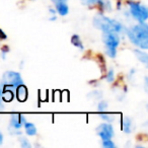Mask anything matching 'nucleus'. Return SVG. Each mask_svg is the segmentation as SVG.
<instances>
[{
	"instance_id": "nucleus-1",
	"label": "nucleus",
	"mask_w": 148,
	"mask_h": 148,
	"mask_svg": "<svg viewBox=\"0 0 148 148\" xmlns=\"http://www.w3.org/2000/svg\"><path fill=\"white\" fill-rule=\"evenodd\" d=\"M129 41L139 49H148V25L145 23H138L125 29Z\"/></svg>"
},
{
	"instance_id": "nucleus-2",
	"label": "nucleus",
	"mask_w": 148,
	"mask_h": 148,
	"mask_svg": "<svg viewBox=\"0 0 148 148\" xmlns=\"http://www.w3.org/2000/svg\"><path fill=\"white\" fill-rule=\"evenodd\" d=\"M92 25L101 33H116L118 35L125 33V25L117 19L106 16L103 13H97L92 19Z\"/></svg>"
},
{
	"instance_id": "nucleus-3",
	"label": "nucleus",
	"mask_w": 148,
	"mask_h": 148,
	"mask_svg": "<svg viewBox=\"0 0 148 148\" xmlns=\"http://www.w3.org/2000/svg\"><path fill=\"white\" fill-rule=\"evenodd\" d=\"M101 40L105 45V51L108 57L115 59L117 57V50L120 45V35L116 33H103Z\"/></svg>"
},
{
	"instance_id": "nucleus-4",
	"label": "nucleus",
	"mask_w": 148,
	"mask_h": 148,
	"mask_svg": "<svg viewBox=\"0 0 148 148\" xmlns=\"http://www.w3.org/2000/svg\"><path fill=\"white\" fill-rule=\"evenodd\" d=\"M23 79L21 77V73L13 70H8L3 73L1 77V84L6 88L15 89L18 85L23 84Z\"/></svg>"
},
{
	"instance_id": "nucleus-5",
	"label": "nucleus",
	"mask_w": 148,
	"mask_h": 148,
	"mask_svg": "<svg viewBox=\"0 0 148 148\" xmlns=\"http://www.w3.org/2000/svg\"><path fill=\"white\" fill-rule=\"evenodd\" d=\"M128 6H129L130 14L138 23H145L148 19V8L146 5L136 1H129Z\"/></svg>"
},
{
	"instance_id": "nucleus-6",
	"label": "nucleus",
	"mask_w": 148,
	"mask_h": 148,
	"mask_svg": "<svg viewBox=\"0 0 148 148\" xmlns=\"http://www.w3.org/2000/svg\"><path fill=\"white\" fill-rule=\"evenodd\" d=\"M27 122V119L23 115L21 114H12L9 120V133L12 135L21 136V129L23 127V124Z\"/></svg>"
},
{
	"instance_id": "nucleus-7",
	"label": "nucleus",
	"mask_w": 148,
	"mask_h": 148,
	"mask_svg": "<svg viewBox=\"0 0 148 148\" xmlns=\"http://www.w3.org/2000/svg\"><path fill=\"white\" fill-rule=\"evenodd\" d=\"M97 135L101 138V140L106 139H112L115 136V129L112 123H108V122H103V123L99 124L95 129Z\"/></svg>"
},
{
	"instance_id": "nucleus-8",
	"label": "nucleus",
	"mask_w": 148,
	"mask_h": 148,
	"mask_svg": "<svg viewBox=\"0 0 148 148\" xmlns=\"http://www.w3.org/2000/svg\"><path fill=\"white\" fill-rule=\"evenodd\" d=\"M81 3L85 6H97L103 11H112V3L110 0H81Z\"/></svg>"
},
{
	"instance_id": "nucleus-9",
	"label": "nucleus",
	"mask_w": 148,
	"mask_h": 148,
	"mask_svg": "<svg viewBox=\"0 0 148 148\" xmlns=\"http://www.w3.org/2000/svg\"><path fill=\"white\" fill-rule=\"evenodd\" d=\"M55 10L56 13L60 16H66L69 13V6L67 4V1H60L55 3Z\"/></svg>"
},
{
	"instance_id": "nucleus-10",
	"label": "nucleus",
	"mask_w": 148,
	"mask_h": 148,
	"mask_svg": "<svg viewBox=\"0 0 148 148\" xmlns=\"http://www.w3.org/2000/svg\"><path fill=\"white\" fill-rule=\"evenodd\" d=\"M16 91V97L19 101H25L27 99V88L25 84H21L15 88Z\"/></svg>"
},
{
	"instance_id": "nucleus-11",
	"label": "nucleus",
	"mask_w": 148,
	"mask_h": 148,
	"mask_svg": "<svg viewBox=\"0 0 148 148\" xmlns=\"http://www.w3.org/2000/svg\"><path fill=\"white\" fill-rule=\"evenodd\" d=\"M134 55L136 56V58L138 59V61H140L141 63L145 64L147 65L148 63V55L146 53V50H142V49H139V50H134Z\"/></svg>"
},
{
	"instance_id": "nucleus-12",
	"label": "nucleus",
	"mask_w": 148,
	"mask_h": 148,
	"mask_svg": "<svg viewBox=\"0 0 148 148\" xmlns=\"http://www.w3.org/2000/svg\"><path fill=\"white\" fill-rule=\"evenodd\" d=\"M23 128H25V132L27 136H36L38 133V129L36 125L32 122H25L23 124Z\"/></svg>"
},
{
	"instance_id": "nucleus-13",
	"label": "nucleus",
	"mask_w": 148,
	"mask_h": 148,
	"mask_svg": "<svg viewBox=\"0 0 148 148\" xmlns=\"http://www.w3.org/2000/svg\"><path fill=\"white\" fill-rule=\"evenodd\" d=\"M71 44L74 46V47L76 48V49L80 50V51H83L84 50V45H83V42L82 40H81V38L79 37V35H73L71 37Z\"/></svg>"
},
{
	"instance_id": "nucleus-14",
	"label": "nucleus",
	"mask_w": 148,
	"mask_h": 148,
	"mask_svg": "<svg viewBox=\"0 0 148 148\" xmlns=\"http://www.w3.org/2000/svg\"><path fill=\"white\" fill-rule=\"evenodd\" d=\"M122 129L125 132L126 134H130L132 132V129H133V122L130 118L126 117L123 119V122H122Z\"/></svg>"
},
{
	"instance_id": "nucleus-15",
	"label": "nucleus",
	"mask_w": 148,
	"mask_h": 148,
	"mask_svg": "<svg viewBox=\"0 0 148 148\" xmlns=\"http://www.w3.org/2000/svg\"><path fill=\"white\" fill-rule=\"evenodd\" d=\"M101 120H103L105 122H108V123H113L115 121V115L113 114H109V113H103V112H101V115H99Z\"/></svg>"
},
{
	"instance_id": "nucleus-16",
	"label": "nucleus",
	"mask_w": 148,
	"mask_h": 148,
	"mask_svg": "<svg viewBox=\"0 0 148 148\" xmlns=\"http://www.w3.org/2000/svg\"><path fill=\"white\" fill-rule=\"evenodd\" d=\"M13 99V92L12 90H8V89H5L3 90L2 93V101H11Z\"/></svg>"
},
{
	"instance_id": "nucleus-17",
	"label": "nucleus",
	"mask_w": 148,
	"mask_h": 148,
	"mask_svg": "<svg viewBox=\"0 0 148 148\" xmlns=\"http://www.w3.org/2000/svg\"><path fill=\"white\" fill-rule=\"evenodd\" d=\"M101 146L103 148H115L116 144L112 139H106V140H101Z\"/></svg>"
},
{
	"instance_id": "nucleus-18",
	"label": "nucleus",
	"mask_w": 148,
	"mask_h": 148,
	"mask_svg": "<svg viewBox=\"0 0 148 148\" xmlns=\"http://www.w3.org/2000/svg\"><path fill=\"white\" fill-rule=\"evenodd\" d=\"M106 80L109 83L114 82V80H115V71H114V69L108 70L107 74H106Z\"/></svg>"
},
{
	"instance_id": "nucleus-19",
	"label": "nucleus",
	"mask_w": 148,
	"mask_h": 148,
	"mask_svg": "<svg viewBox=\"0 0 148 148\" xmlns=\"http://www.w3.org/2000/svg\"><path fill=\"white\" fill-rule=\"evenodd\" d=\"M108 107H109L108 101H105V99H101V101H99V103H97V111L99 112H105L106 110L108 109Z\"/></svg>"
},
{
	"instance_id": "nucleus-20",
	"label": "nucleus",
	"mask_w": 148,
	"mask_h": 148,
	"mask_svg": "<svg viewBox=\"0 0 148 148\" xmlns=\"http://www.w3.org/2000/svg\"><path fill=\"white\" fill-rule=\"evenodd\" d=\"M19 143H21V146L23 148H29L32 147V144L29 143V139L25 137H21L19 138Z\"/></svg>"
},
{
	"instance_id": "nucleus-21",
	"label": "nucleus",
	"mask_w": 148,
	"mask_h": 148,
	"mask_svg": "<svg viewBox=\"0 0 148 148\" xmlns=\"http://www.w3.org/2000/svg\"><path fill=\"white\" fill-rule=\"evenodd\" d=\"M4 90V86H3L1 83H0V101H2V93Z\"/></svg>"
},
{
	"instance_id": "nucleus-22",
	"label": "nucleus",
	"mask_w": 148,
	"mask_h": 148,
	"mask_svg": "<svg viewBox=\"0 0 148 148\" xmlns=\"http://www.w3.org/2000/svg\"><path fill=\"white\" fill-rule=\"evenodd\" d=\"M3 140H4V136H3L2 132L0 131V145L3 143Z\"/></svg>"
},
{
	"instance_id": "nucleus-23",
	"label": "nucleus",
	"mask_w": 148,
	"mask_h": 148,
	"mask_svg": "<svg viewBox=\"0 0 148 148\" xmlns=\"http://www.w3.org/2000/svg\"><path fill=\"white\" fill-rule=\"evenodd\" d=\"M3 109H4V106L2 103V101H0V112L3 111Z\"/></svg>"
},
{
	"instance_id": "nucleus-24",
	"label": "nucleus",
	"mask_w": 148,
	"mask_h": 148,
	"mask_svg": "<svg viewBox=\"0 0 148 148\" xmlns=\"http://www.w3.org/2000/svg\"><path fill=\"white\" fill-rule=\"evenodd\" d=\"M52 2L55 4V3H57V2H60V1H67V0H51Z\"/></svg>"
}]
</instances>
